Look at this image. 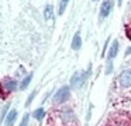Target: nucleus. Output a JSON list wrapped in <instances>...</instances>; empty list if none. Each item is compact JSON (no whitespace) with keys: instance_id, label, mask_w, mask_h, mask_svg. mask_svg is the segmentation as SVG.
Masks as SVG:
<instances>
[{"instance_id":"3","label":"nucleus","mask_w":131,"mask_h":126,"mask_svg":"<svg viewBox=\"0 0 131 126\" xmlns=\"http://www.w3.org/2000/svg\"><path fill=\"white\" fill-rule=\"evenodd\" d=\"M113 10V0H104L100 6V18H106Z\"/></svg>"},{"instance_id":"16","label":"nucleus","mask_w":131,"mask_h":126,"mask_svg":"<svg viewBox=\"0 0 131 126\" xmlns=\"http://www.w3.org/2000/svg\"><path fill=\"white\" fill-rule=\"evenodd\" d=\"M35 94H37V91H32L31 94L28 95V98H27V101H26V104L27 105H30V104H31V101L34 100V97H35Z\"/></svg>"},{"instance_id":"11","label":"nucleus","mask_w":131,"mask_h":126,"mask_svg":"<svg viewBox=\"0 0 131 126\" xmlns=\"http://www.w3.org/2000/svg\"><path fill=\"white\" fill-rule=\"evenodd\" d=\"M44 116H45V111H44V108H38V109H35V111L32 112V118H35L37 120H42Z\"/></svg>"},{"instance_id":"13","label":"nucleus","mask_w":131,"mask_h":126,"mask_svg":"<svg viewBox=\"0 0 131 126\" xmlns=\"http://www.w3.org/2000/svg\"><path fill=\"white\" fill-rule=\"evenodd\" d=\"M68 3H69V0H61L59 2V10H58V14H59V16H62V14L65 13L66 7H68Z\"/></svg>"},{"instance_id":"12","label":"nucleus","mask_w":131,"mask_h":126,"mask_svg":"<svg viewBox=\"0 0 131 126\" xmlns=\"http://www.w3.org/2000/svg\"><path fill=\"white\" fill-rule=\"evenodd\" d=\"M31 80H32V74H28V76H26V77H24V80L21 81V84H20V90H26L27 87L30 86V83H31Z\"/></svg>"},{"instance_id":"5","label":"nucleus","mask_w":131,"mask_h":126,"mask_svg":"<svg viewBox=\"0 0 131 126\" xmlns=\"http://www.w3.org/2000/svg\"><path fill=\"white\" fill-rule=\"evenodd\" d=\"M117 53H118V41H113L111 42L110 49H108V52H107V58L113 60V59L117 56Z\"/></svg>"},{"instance_id":"4","label":"nucleus","mask_w":131,"mask_h":126,"mask_svg":"<svg viewBox=\"0 0 131 126\" xmlns=\"http://www.w3.org/2000/svg\"><path fill=\"white\" fill-rule=\"evenodd\" d=\"M118 83L121 87H131V69H127L118 76Z\"/></svg>"},{"instance_id":"6","label":"nucleus","mask_w":131,"mask_h":126,"mask_svg":"<svg viewBox=\"0 0 131 126\" xmlns=\"http://www.w3.org/2000/svg\"><path fill=\"white\" fill-rule=\"evenodd\" d=\"M16 118H17V111L16 109H12L9 114L6 115V122H4V126H13L16 122Z\"/></svg>"},{"instance_id":"15","label":"nucleus","mask_w":131,"mask_h":126,"mask_svg":"<svg viewBox=\"0 0 131 126\" xmlns=\"http://www.w3.org/2000/svg\"><path fill=\"white\" fill-rule=\"evenodd\" d=\"M111 70H113V62H111V59H108V60H107V66H106V74H110Z\"/></svg>"},{"instance_id":"7","label":"nucleus","mask_w":131,"mask_h":126,"mask_svg":"<svg viewBox=\"0 0 131 126\" xmlns=\"http://www.w3.org/2000/svg\"><path fill=\"white\" fill-rule=\"evenodd\" d=\"M72 49L73 50H79L82 48V38H80V34L76 32L73 35V39H72V44H71Z\"/></svg>"},{"instance_id":"2","label":"nucleus","mask_w":131,"mask_h":126,"mask_svg":"<svg viewBox=\"0 0 131 126\" xmlns=\"http://www.w3.org/2000/svg\"><path fill=\"white\" fill-rule=\"evenodd\" d=\"M69 95H71V88L66 87V86L61 87V88L55 92V95H54V104L59 105V104L66 102V101L69 100Z\"/></svg>"},{"instance_id":"19","label":"nucleus","mask_w":131,"mask_h":126,"mask_svg":"<svg viewBox=\"0 0 131 126\" xmlns=\"http://www.w3.org/2000/svg\"><path fill=\"white\" fill-rule=\"evenodd\" d=\"M92 2H97V0H92Z\"/></svg>"},{"instance_id":"10","label":"nucleus","mask_w":131,"mask_h":126,"mask_svg":"<svg viewBox=\"0 0 131 126\" xmlns=\"http://www.w3.org/2000/svg\"><path fill=\"white\" fill-rule=\"evenodd\" d=\"M44 17H45V20L54 18V7H52L51 4H47L45 7H44Z\"/></svg>"},{"instance_id":"18","label":"nucleus","mask_w":131,"mask_h":126,"mask_svg":"<svg viewBox=\"0 0 131 126\" xmlns=\"http://www.w3.org/2000/svg\"><path fill=\"white\" fill-rule=\"evenodd\" d=\"M123 4V0H118V6H121Z\"/></svg>"},{"instance_id":"8","label":"nucleus","mask_w":131,"mask_h":126,"mask_svg":"<svg viewBox=\"0 0 131 126\" xmlns=\"http://www.w3.org/2000/svg\"><path fill=\"white\" fill-rule=\"evenodd\" d=\"M61 118H62L65 122H73L75 120V115H73V112H72L69 108L63 109V111L61 112Z\"/></svg>"},{"instance_id":"9","label":"nucleus","mask_w":131,"mask_h":126,"mask_svg":"<svg viewBox=\"0 0 131 126\" xmlns=\"http://www.w3.org/2000/svg\"><path fill=\"white\" fill-rule=\"evenodd\" d=\"M3 88L6 90V91H14V90L17 88V83H16L13 78H6V80L3 81Z\"/></svg>"},{"instance_id":"1","label":"nucleus","mask_w":131,"mask_h":126,"mask_svg":"<svg viewBox=\"0 0 131 126\" xmlns=\"http://www.w3.org/2000/svg\"><path fill=\"white\" fill-rule=\"evenodd\" d=\"M90 74V67H89V72L88 73H83V72H76L71 78V87L72 88H80V87L85 84V80L88 78V76Z\"/></svg>"},{"instance_id":"17","label":"nucleus","mask_w":131,"mask_h":126,"mask_svg":"<svg viewBox=\"0 0 131 126\" xmlns=\"http://www.w3.org/2000/svg\"><path fill=\"white\" fill-rule=\"evenodd\" d=\"M130 53H131V48H128V49H127V52H125V56H127V55H130Z\"/></svg>"},{"instance_id":"14","label":"nucleus","mask_w":131,"mask_h":126,"mask_svg":"<svg viewBox=\"0 0 131 126\" xmlns=\"http://www.w3.org/2000/svg\"><path fill=\"white\" fill-rule=\"evenodd\" d=\"M28 119H30V115L26 114V115L23 116V119H21V123H20L18 126H27V125H28Z\"/></svg>"}]
</instances>
